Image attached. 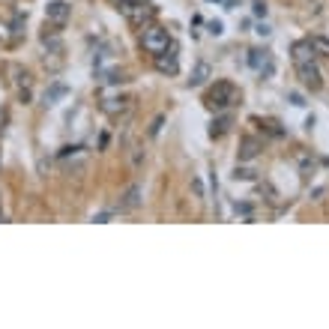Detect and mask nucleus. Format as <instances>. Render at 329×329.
I'll list each match as a JSON object with an SVG mask.
<instances>
[{
    "label": "nucleus",
    "instance_id": "nucleus-11",
    "mask_svg": "<svg viewBox=\"0 0 329 329\" xmlns=\"http://www.w3.org/2000/svg\"><path fill=\"white\" fill-rule=\"evenodd\" d=\"M212 75V66H209L207 60H198L195 63V69H191V78H189V87H201L207 84V78Z\"/></svg>",
    "mask_w": 329,
    "mask_h": 329
},
{
    "label": "nucleus",
    "instance_id": "nucleus-13",
    "mask_svg": "<svg viewBox=\"0 0 329 329\" xmlns=\"http://www.w3.org/2000/svg\"><path fill=\"white\" fill-rule=\"evenodd\" d=\"M66 93H69V87H66V84H51L48 90H45L42 102H45V105H57L60 99H63V96H66Z\"/></svg>",
    "mask_w": 329,
    "mask_h": 329
},
{
    "label": "nucleus",
    "instance_id": "nucleus-7",
    "mask_svg": "<svg viewBox=\"0 0 329 329\" xmlns=\"http://www.w3.org/2000/svg\"><path fill=\"white\" fill-rule=\"evenodd\" d=\"M66 18H69V3H66V0H51V3L45 6V21L63 24Z\"/></svg>",
    "mask_w": 329,
    "mask_h": 329
},
{
    "label": "nucleus",
    "instance_id": "nucleus-1",
    "mask_svg": "<svg viewBox=\"0 0 329 329\" xmlns=\"http://www.w3.org/2000/svg\"><path fill=\"white\" fill-rule=\"evenodd\" d=\"M234 102H237V87L230 84V81H219V84L207 93V105L216 108V111H225V108H230Z\"/></svg>",
    "mask_w": 329,
    "mask_h": 329
},
{
    "label": "nucleus",
    "instance_id": "nucleus-2",
    "mask_svg": "<svg viewBox=\"0 0 329 329\" xmlns=\"http://www.w3.org/2000/svg\"><path fill=\"white\" fill-rule=\"evenodd\" d=\"M141 45H144V48H147L150 54L165 51V48L171 45V39H168V30H165V27H159V24H147V27L141 30Z\"/></svg>",
    "mask_w": 329,
    "mask_h": 329
},
{
    "label": "nucleus",
    "instance_id": "nucleus-16",
    "mask_svg": "<svg viewBox=\"0 0 329 329\" xmlns=\"http://www.w3.org/2000/svg\"><path fill=\"white\" fill-rule=\"evenodd\" d=\"M227 129H230V117H219V120H212L209 135H212V138H219V135H225Z\"/></svg>",
    "mask_w": 329,
    "mask_h": 329
},
{
    "label": "nucleus",
    "instance_id": "nucleus-3",
    "mask_svg": "<svg viewBox=\"0 0 329 329\" xmlns=\"http://www.w3.org/2000/svg\"><path fill=\"white\" fill-rule=\"evenodd\" d=\"M120 9L132 24H141V27H144V21H150V18L156 15V9L147 6V3H141V0H126V3H120Z\"/></svg>",
    "mask_w": 329,
    "mask_h": 329
},
{
    "label": "nucleus",
    "instance_id": "nucleus-10",
    "mask_svg": "<svg viewBox=\"0 0 329 329\" xmlns=\"http://www.w3.org/2000/svg\"><path fill=\"white\" fill-rule=\"evenodd\" d=\"M248 66H251V69H260V72H269V69H273L269 51H266V48H263V51H260V48L248 51Z\"/></svg>",
    "mask_w": 329,
    "mask_h": 329
},
{
    "label": "nucleus",
    "instance_id": "nucleus-17",
    "mask_svg": "<svg viewBox=\"0 0 329 329\" xmlns=\"http://www.w3.org/2000/svg\"><path fill=\"white\" fill-rule=\"evenodd\" d=\"M162 126H165V114H156L153 123H150V138H156L159 132H162Z\"/></svg>",
    "mask_w": 329,
    "mask_h": 329
},
{
    "label": "nucleus",
    "instance_id": "nucleus-8",
    "mask_svg": "<svg viewBox=\"0 0 329 329\" xmlns=\"http://www.w3.org/2000/svg\"><path fill=\"white\" fill-rule=\"evenodd\" d=\"M129 102L132 99H126V96H111V99H102V114L108 117H120L129 111Z\"/></svg>",
    "mask_w": 329,
    "mask_h": 329
},
{
    "label": "nucleus",
    "instance_id": "nucleus-19",
    "mask_svg": "<svg viewBox=\"0 0 329 329\" xmlns=\"http://www.w3.org/2000/svg\"><path fill=\"white\" fill-rule=\"evenodd\" d=\"M255 15H266V3H260V0L255 3Z\"/></svg>",
    "mask_w": 329,
    "mask_h": 329
},
{
    "label": "nucleus",
    "instance_id": "nucleus-15",
    "mask_svg": "<svg viewBox=\"0 0 329 329\" xmlns=\"http://www.w3.org/2000/svg\"><path fill=\"white\" fill-rule=\"evenodd\" d=\"M9 72H12V75H15V78H12V81H15L18 87H24V90H27V87H30V72H27V69H21V66H9Z\"/></svg>",
    "mask_w": 329,
    "mask_h": 329
},
{
    "label": "nucleus",
    "instance_id": "nucleus-5",
    "mask_svg": "<svg viewBox=\"0 0 329 329\" xmlns=\"http://www.w3.org/2000/svg\"><path fill=\"white\" fill-rule=\"evenodd\" d=\"M156 69L162 72V75H177L180 72V60H177V45H168L165 51L156 54Z\"/></svg>",
    "mask_w": 329,
    "mask_h": 329
},
{
    "label": "nucleus",
    "instance_id": "nucleus-21",
    "mask_svg": "<svg viewBox=\"0 0 329 329\" xmlns=\"http://www.w3.org/2000/svg\"><path fill=\"white\" fill-rule=\"evenodd\" d=\"M0 219H3V216H0Z\"/></svg>",
    "mask_w": 329,
    "mask_h": 329
},
{
    "label": "nucleus",
    "instance_id": "nucleus-12",
    "mask_svg": "<svg viewBox=\"0 0 329 329\" xmlns=\"http://www.w3.org/2000/svg\"><path fill=\"white\" fill-rule=\"evenodd\" d=\"M294 60L296 63H312L314 60V45L312 42H296L294 45Z\"/></svg>",
    "mask_w": 329,
    "mask_h": 329
},
{
    "label": "nucleus",
    "instance_id": "nucleus-6",
    "mask_svg": "<svg viewBox=\"0 0 329 329\" xmlns=\"http://www.w3.org/2000/svg\"><path fill=\"white\" fill-rule=\"evenodd\" d=\"M296 72H299V81L308 87V90H320L323 87V81H320V69L312 63H296Z\"/></svg>",
    "mask_w": 329,
    "mask_h": 329
},
{
    "label": "nucleus",
    "instance_id": "nucleus-20",
    "mask_svg": "<svg viewBox=\"0 0 329 329\" xmlns=\"http://www.w3.org/2000/svg\"><path fill=\"white\" fill-rule=\"evenodd\" d=\"M191 189H195V195H198V198H204V189H201V183H198V180L191 183Z\"/></svg>",
    "mask_w": 329,
    "mask_h": 329
},
{
    "label": "nucleus",
    "instance_id": "nucleus-9",
    "mask_svg": "<svg viewBox=\"0 0 329 329\" xmlns=\"http://www.w3.org/2000/svg\"><path fill=\"white\" fill-rule=\"evenodd\" d=\"M96 81L99 84H120V81H126V75H123L120 66H99L96 69Z\"/></svg>",
    "mask_w": 329,
    "mask_h": 329
},
{
    "label": "nucleus",
    "instance_id": "nucleus-18",
    "mask_svg": "<svg viewBox=\"0 0 329 329\" xmlns=\"http://www.w3.org/2000/svg\"><path fill=\"white\" fill-rule=\"evenodd\" d=\"M114 216H117L114 209H108V212H96V216H93V222H99V225H105V222H111Z\"/></svg>",
    "mask_w": 329,
    "mask_h": 329
},
{
    "label": "nucleus",
    "instance_id": "nucleus-14",
    "mask_svg": "<svg viewBox=\"0 0 329 329\" xmlns=\"http://www.w3.org/2000/svg\"><path fill=\"white\" fill-rule=\"evenodd\" d=\"M258 153H260V147H258V141H255V138H245L243 144H240V159H243V162L255 159Z\"/></svg>",
    "mask_w": 329,
    "mask_h": 329
},
{
    "label": "nucleus",
    "instance_id": "nucleus-4",
    "mask_svg": "<svg viewBox=\"0 0 329 329\" xmlns=\"http://www.w3.org/2000/svg\"><path fill=\"white\" fill-rule=\"evenodd\" d=\"M141 204H144V189L135 183V186H129V189L120 195V201H117L114 212H132V209H138Z\"/></svg>",
    "mask_w": 329,
    "mask_h": 329
}]
</instances>
